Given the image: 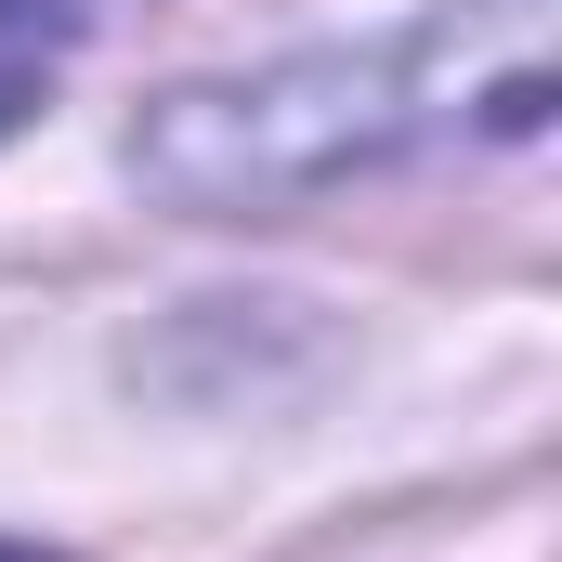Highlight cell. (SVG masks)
Listing matches in <instances>:
<instances>
[{
	"label": "cell",
	"mask_w": 562,
	"mask_h": 562,
	"mask_svg": "<svg viewBox=\"0 0 562 562\" xmlns=\"http://www.w3.org/2000/svg\"><path fill=\"white\" fill-rule=\"evenodd\" d=\"M0 562H40V550H13V537H0Z\"/></svg>",
	"instance_id": "cell-3"
},
{
	"label": "cell",
	"mask_w": 562,
	"mask_h": 562,
	"mask_svg": "<svg viewBox=\"0 0 562 562\" xmlns=\"http://www.w3.org/2000/svg\"><path fill=\"white\" fill-rule=\"evenodd\" d=\"M66 53H79V13L66 0H0V132L66 79Z\"/></svg>",
	"instance_id": "cell-2"
},
{
	"label": "cell",
	"mask_w": 562,
	"mask_h": 562,
	"mask_svg": "<svg viewBox=\"0 0 562 562\" xmlns=\"http://www.w3.org/2000/svg\"><path fill=\"white\" fill-rule=\"evenodd\" d=\"M458 132L497 144L550 132V0H445L353 53L196 79L132 132V170L196 223H262V210H301L406 144H458Z\"/></svg>",
	"instance_id": "cell-1"
}]
</instances>
